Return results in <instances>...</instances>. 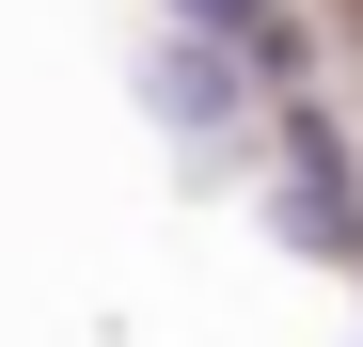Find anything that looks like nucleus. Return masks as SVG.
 Masks as SVG:
<instances>
[{
    "label": "nucleus",
    "mask_w": 363,
    "mask_h": 347,
    "mask_svg": "<svg viewBox=\"0 0 363 347\" xmlns=\"http://www.w3.org/2000/svg\"><path fill=\"white\" fill-rule=\"evenodd\" d=\"M174 16H190V32H253L269 0H174Z\"/></svg>",
    "instance_id": "f03ea898"
},
{
    "label": "nucleus",
    "mask_w": 363,
    "mask_h": 347,
    "mask_svg": "<svg viewBox=\"0 0 363 347\" xmlns=\"http://www.w3.org/2000/svg\"><path fill=\"white\" fill-rule=\"evenodd\" d=\"M237 79H253V47H237V32H190V16H174V47H158V110H174V127H237Z\"/></svg>",
    "instance_id": "f257e3e1"
}]
</instances>
